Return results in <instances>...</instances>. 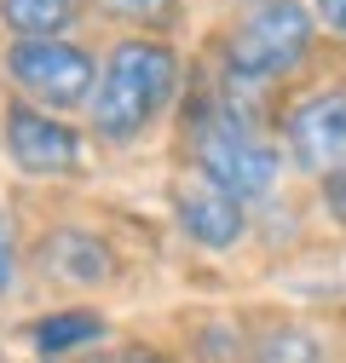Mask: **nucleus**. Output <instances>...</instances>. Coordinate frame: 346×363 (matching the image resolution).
I'll return each instance as SVG.
<instances>
[{
    "label": "nucleus",
    "instance_id": "f257e3e1",
    "mask_svg": "<svg viewBox=\"0 0 346 363\" xmlns=\"http://www.w3.org/2000/svg\"><path fill=\"white\" fill-rule=\"evenodd\" d=\"M173 86H179V52L167 40L127 35L99 64V86H93V104H86V121H93L99 139L127 145L156 121V110L173 99Z\"/></svg>",
    "mask_w": 346,
    "mask_h": 363
},
{
    "label": "nucleus",
    "instance_id": "f03ea898",
    "mask_svg": "<svg viewBox=\"0 0 346 363\" xmlns=\"http://www.w3.org/2000/svg\"><path fill=\"white\" fill-rule=\"evenodd\" d=\"M191 156H196V173L208 185L231 191L237 202H254L277 185V150L260 139V127L248 110L225 104V99H208L196 104L191 116Z\"/></svg>",
    "mask_w": 346,
    "mask_h": 363
},
{
    "label": "nucleus",
    "instance_id": "7ed1b4c3",
    "mask_svg": "<svg viewBox=\"0 0 346 363\" xmlns=\"http://www.w3.org/2000/svg\"><path fill=\"white\" fill-rule=\"evenodd\" d=\"M312 12L300 0H260L237 18V29L225 35V75L231 81H283L289 69L306 64L312 52Z\"/></svg>",
    "mask_w": 346,
    "mask_h": 363
},
{
    "label": "nucleus",
    "instance_id": "20e7f679",
    "mask_svg": "<svg viewBox=\"0 0 346 363\" xmlns=\"http://www.w3.org/2000/svg\"><path fill=\"white\" fill-rule=\"evenodd\" d=\"M6 75H12L18 93L29 104H40V110L93 104V86H99L93 52L69 47V40H12L6 47Z\"/></svg>",
    "mask_w": 346,
    "mask_h": 363
},
{
    "label": "nucleus",
    "instance_id": "39448f33",
    "mask_svg": "<svg viewBox=\"0 0 346 363\" xmlns=\"http://www.w3.org/2000/svg\"><path fill=\"white\" fill-rule=\"evenodd\" d=\"M0 127H6L0 139H6V150H12V162L23 173H69L81 162V139L52 110H40L29 99H12L6 116H0Z\"/></svg>",
    "mask_w": 346,
    "mask_h": 363
},
{
    "label": "nucleus",
    "instance_id": "423d86ee",
    "mask_svg": "<svg viewBox=\"0 0 346 363\" xmlns=\"http://www.w3.org/2000/svg\"><path fill=\"white\" fill-rule=\"evenodd\" d=\"M283 139L289 156L306 173H340L346 162V93H312L283 116Z\"/></svg>",
    "mask_w": 346,
    "mask_h": 363
},
{
    "label": "nucleus",
    "instance_id": "0eeeda50",
    "mask_svg": "<svg viewBox=\"0 0 346 363\" xmlns=\"http://www.w3.org/2000/svg\"><path fill=\"white\" fill-rule=\"evenodd\" d=\"M173 208H179V225H185V237L202 242V248H231L242 237V202L220 185H208V179L196 173L191 185L173 191Z\"/></svg>",
    "mask_w": 346,
    "mask_h": 363
},
{
    "label": "nucleus",
    "instance_id": "6e6552de",
    "mask_svg": "<svg viewBox=\"0 0 346 363\" xmlns=\"http://www.w3.org/2000/svg\"><path fill=\"white\" fill-rule=\"evenodd\" d=\"M40 259H47L58 277H69V283H104L110 271H116L110 248H104L93 231H58L47 248H40Z\"/></svg>",
    "mask_w": 346,
    "mask_h": 363
},
{
    "label": "nucleus",
    "instance_id": "1a4fd4ad",
    "mask_svg": "<svg viewBox=\"0 0 346 363\" xmlns=\"http://www.w3.org/2000/svg\"><path fill=\"white\" fill-rule=\"evenodd\" d=\"M81 18V0H0V23L18 40H58Z\"/></svg>",
    "mask_w": 346,
    "mask_h": 363
},
{
    "label": "nucleus",
    "instance_id": "9d476101",
    "mask_svg": "<svg viewBox=\"0 0 346 363\" xmlns=\"http://www.w3.org/2000/svg\"><path fill=\"white\" fill-rule=\"evenodd\" d=\"M99 335H104V317L99 311H52V317H40V323H35V346L47 352V357H58L69 346H86V340H99Z\"/></svg>",
    "mask_w": 346,
    "mask_h": 363
},
{
    "label": "nucleus",
    "instance_id": "9b49d317",
    "mask_svg": "<svg viewBox=\"0 0 346 363\" xmlns=\"http://www.w3.org/2000/svg\"><path fill=\"white\" fill-rule=\"evenodd\" d=\"M99 12H110L116 23H133V29H167L179 18V0H99Z\"/></svg>",
    "mask_w": 346,
    "mask_h": 363
},
{
    "label": "nucleus",
    "instance_id": "f8f14e48",
    "mask_svg": "<svg viewBox=\"0 0 346 363\" xmlns=\"http://www.w3.org/2000/svg\"><path fill=\"white\" fill-rule=\"evenodd\" d=\"M260 363H318V346H312L306 335L283 329L277 340H266V352H260Z\"/></svg>",
    "mask_w": 346,
    "mask_h": 363
},
{
    "label": "nucleus",
    "instance_id": "ddd939ff",
    "mask_svg": "<svg viewBox=\"0 0 346 363\" xmlns=\"http://www.w3.org/2000/svg\"><path fill=\"white\" fill-rule=\"evenodd\" d=\"M323 208L335 213V225H346V173H323Z\"/></svg>",
    "mask_w": 346,
    "mask_h": 363
},
{
    "label": "nucleus",
    "instance_id": "4468645a",
    "mask_svg": "<svg viewBox=\"0 0 346 363\" xmlns=\"http://www.w3.org/2000/svg\"><path fill=\"white\" fill-rule=\"evenodd\" d=\"M12 277H18V254H12V225L0 213V294L12 289Z\"/></svg>",
    "mask_w": 346,
    "mask_h": 363
},
{
    "label": "nucleus",
    "instance_id": "2eb2a0df",
    "mask_svg": "<svg viewBox=\"0 0 346 363\" xmlns=\"http://www.w3.org/2000/svg\"><path fill=\"white\" fill-rule=\"evenodd\" d=\"M312 18H318L329 35H340V40H346V0H318V6H312Z\"/></svg>",
    "mask_w": 346,
    "mask_h": 363
},
{
    "label": "nucleus",
    "instance_id": "dca6fc26",
    "mask_svg": "<svg viewBox=\"0 0 346 363\" xmlns=\"http://www.w3.org/2000/svg\"><path fill=\"white\" fill-rule=\"evenodd\" d=\"M104 363H162L156 352H121V357H104Z\"/></svg>",
    "mask_w": 346,
    "mask_h": 363
}]
</instances>
